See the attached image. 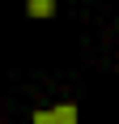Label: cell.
<instances>
[{"mask_svg":"<svg viewBox=\"0 0 119 124\" xmlns=\"http://www.w3.org/2000/svg\"><path fill=\"white\" fill-rule=\"evenodd\" d=\"M30 124H77V103H60V107H43L30 116Z\"/></svg>","mask_w":119,"mask_h":124,"instance_id":"6da1fadb","label":"cell"},{"mask_svg":"<svg viewBox=\"0 0 119 124\" xmlns=\"http://www.w3.org/2000/svg\"><path fill=\"white\" fill-rule=\"evenodd\" d=\"M26 9H30V17H51L55 13V0H26Z\"/></svg>","mask_w":119,"mask_h":124,"instance_id":"7a4b0ae2","label":"cell"}]
</instances>
